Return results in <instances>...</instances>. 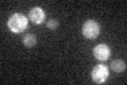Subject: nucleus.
Here are the masks:
<instances>
[{
  "label": "nucleus",
  "mask_w": 127,
  "mask_h": 85,
  "mask_svg": "<svg viewBox=\"0 0 127 85\" xmlns=\"http://www.w3.org/2000/svg\"><path fill=\"white\" fill-rule=\"evenodd\" d=\"M29 19L34 25H41L46 20V13L40 6H34L29 11Z\"/></svg>",
  "instance_id": "nucleus-5"
},
{
  "label": "nucleus",
  "mask_w": 127,
  "mask_h": 85,
  "mask_svg": "<svg viewBox=\"0 0 127 85\" xmlns=\"http://www.w3.org/2000/svg\"><path fill=\"white\" fill-rule=\"evenodd\" d=\"M110 67L114 72H123L126 70V63L121 59H117L111 62Z\"/></svg>",
  "instance_id": "nucleus-6"
},
{
  "label": "nucleus",
  "mask_w": 127,
  "mask_h": 85,
  "mask_svg": "<svg viewBox=\"0 0 127 85\" xmlns=\"http://www.w3.org/2000/svg\"><path fill=\"white\" fill-rule=\"evenodd\" d=\"M111 54V50L108 45L106 44H98L93 48V55L100 62H105L109 59Z\"/></svg>",
  "instance_id": "nucleus-4"
},
{
  "label": "nucleus",
  "mask_w": 127,
  "mask_h": 85,
  "mask_svg": "<svg viewBox=\"0 0 127 85\" xmlns=\"http://www.w3.org/2000/svg\"><path fill=\"white\" fill-rule=\"evenodd\" d=\"M108 77H109V69L104 64H98V65L94 66L93 69L91 70V79L96 84L105 83L107 79H108Z\"/></svg>",
  "instance_id": "nucleus-3"
},
{
  "label": "nucleus",
  "mask_w": 127,
  "mask_h": 85,
  "mask_svg": "<svg viewBox=\"0 0 127 85\" xmlns=\"http://www.w3.org/2000/svg\"><path fill=\"white\" fill-rule=\"evenodd\" d=\"M28 23H29V19L21 13L13 14L7 20V27L15 34L22 33L28 28Z\"/></svg>",
  "instance_id": "nucleus-1"
},
{
  "label": "nucleus",
  "mask_w": 127,
  "mask_h": 85,
  "mask_svg": "<svg viewBox=\"0 0 127 85\" xmlns=\"http://www.w3.org/2000/svg\"><path fill=\"white\" fill-rule=\"evenodd\" d=\"M58 27V21L55 19H49L47 21V28L50 30H55Z\"/></svg>",
  "instance_id": "nucleus-8"
},
{
  "label": "nucleus",
  "mask_w": 127,
  "mask_h": 85,
  "mask_svg": "<svg viewBox=\"0 0 127 85\" xmlns=\"http://www.w3.org/2000/svg\"><path fill=\"white\" fill-rule=\"evenodd\" d=\"M100 25L93 19H89L84 22L82 26V34L84 37L88 39H95L100 35Z\"/></svg>",
  "instance_id": "nucleus-2"
},
{
  "label": "nucleus",
  "mask_w": 127,
  "mask_h": 85,
  "mask_svg": "<svg viewBox=\"0 0 127 85\" xmlns=\"http://www.w3.org/2000/svg\"><path fill=\"white\" fill-rule=\"evenodd\" d=\"M36 36H35L33 33H28V34H25L22 37V43L23 45L28 48H32L36 45Z\"/></svg>",
  "instance_id": "nucleus-7"
}]
</instances>
